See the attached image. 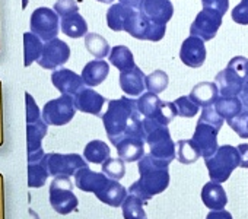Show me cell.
<instances>
[{"mask_svg": "<svg viewBox=\"0 0 248 219\" xmlns=\"http://www.w3.org/2000/svg\"><path fill=\"white\" fill-rule=\"evenodd\" d=\"M202 5L203 8H210L225 15L229 8V0H202Z\"/></svg>", "mask_w": 248, "mask_h": 219, "instance_id": "46", "label": "cell"}, {"mask_svg": "<svg viewBox=\"0 0 248 219\" xmlns=\"http://www.w3.org/2000/svg\"><path fill=\"white\" fill-rule=\"evenodd\" d=\"M215 82L219 88L220 96H239L244 88L245 78L226 66L216 75Z\"/></svg>", "mask_w": 248, "mask_h": 219, "instance_id": "19", "label": "cell"}, {"mask_svg": "<svg viewBox=\"0 0 248 219\" xmlns=\"http://www.w3.org/2000/svg\"><path fill=\"white\" fill-rule=\"evenodd\" d=\"M43 164L46 165L51 177H59V175L72 177L80 168L88 167L86 159L79 154H59V152L46 154V156L43 158Z\"/></svg>", "mask_w": 248, "mask_h": 219, "instance_id": "8", "label": "cell"}, {"mask_svg": "<svg viewBox=\"0 0 248 219\" xmlns=\"http://www.w3.org/2000/svg\"><path fill=\"white\" fill-rule=\"evenodd\" d=\"M44 41L40 40L35 34L25 32L24 34V66L30 67L32 63L38 62L41 53H43Z\"/></svg>", "mask_w": 248, "mask_h": 219, "instance_id": "30", "label": "cell"}, {"mask_svg": "<svg viewBox=\"0 0 248 219\" xmlns=\"http://www.w3.org/2000/svg\"><path fill=\"white\" fill-rule=\"evenodd\" d=\"M226 123L239 138L248 139V110H244L239 116L228 120Z\"/></svg>", "mask_w": 248, "mask_h": 219, "instance_id": "41", "label": "cell"}, {"mask_svg": "<svg viewBox=\"0 0 248 219\" xmlns=\"http://www.w3.org/2000/svg\"><path fill=\"white\" fill-rule=\"evenodd\" d=\"M75 186L85 191V193H99L109 181V177H107L104 172H95L89 170V167L80 168L75 175Z\"/></svg>", "mask_w": 248, "mask_h": 219, "instance_id": "18", "label": "cell"}, {"mask_svg": "<svg viewBox=\"0 0 248 219\" xmlns=\"http://www.w3.org/2000/svg\"><path fill=\"white\" fill-rule=\"evenodd\" d=\"M209 177L215 183H225L229 180L231 174L236 167H239V154L238 149L232 145H222L216 152L204 159Z\"/></svg>", "mask_w": 248, "mask_h": 219, "instance_id": "4", "label": "cell"}, {"mask_svg": "<svg viewBox=\"0 0 248 219\" xmlns=\"http://www.w3.org/2000/svg\"><path fill=\"white\" fill-rule=\"evenodd\" d=\"M232 21L239 25H248V0L241 2L232 9Z\"/></svg>", "mask_w": 248, "mask_h": 219, "instance_id": "45", "label": "cell"}, {"mask_svg": "<svg viewBox=\"0 0 248 219\" xmlns=\"http://www.w3.org/2000/svg\"><path fill=\"white\" fill-rule=\"evenodd\" d=\"M239 154V167L248 168V143H241L236 146Z\"/></svg>", "mask_w": 248, "mask_h": 219, "instance_id": "47", "label": "cell"}, {"mask_svg": "<svg viewBox=\"0 0 248 219\" xmlns=\"http://www.w3.org/2000/svg\"><path fill=\"white\" fill-rule=\"evenodd\" d=\"M70 59V47L63 40L54 38L44 43L43 53L38 59V66L47 70L60 69Z\"/></svg>", "mask_w": 248, "mask_h": 219, "instance_id": "11", "label": "cell"}, {"mask_svg": "<svg viewBox=\"0 0 248 219\" xmlns=\"http://www.w3.org/2000/svg\"><path fill=\"white\" fill-rule=\"evenodd\" d=\"M145 73L142 72L140 67L135 66L130 70L121 72L118 76V82L121 86V91L129 95V96H140L145 94L143 91L146 89V82H145Z\"/></svg>", "mask_w": 248, "mask_h": 219, "instance_id": "21", "label": "cell"}, {"mask_svg": "<svg viewBox=\"0 0 248 219\" xmlns=\"http://www.w3.org/2000/svg\"><path fill=\"white\" fill-rule=\"evenodd\" d=\"M217 133H219V130L216 127L207 125V123H203L200 120L197 122V126H196L191 141L204 159L212 156L216 152V149L219 148L217 146Z\"/></svg>", "mask_w": 248, "mask_h": 219, "instance_id": "13", "label": "cell"}, {"mask_svg": "<svg viewBox=\"0 0 248 219\" xmlns=\"http://www.w3.org/2000/svg\"><path fill=\"white\" fill-rule=\"evenodd\" d=\"M76 111L75 98L72 95L62 94L59 98L50 99L44 104L41 114L43 120L48 126H64L72 122Z\"/></svg>", "mask_w": 248, "mask_h": 219, "instance_id": "6", "label": "cell"}, {"mask_svg": "<svg viewBox=\"0 0 248 219\" xmlns=\"http://www.w3.org/2000/svg\"><path fill=\"white\" fill-rule=\"evenodd\" d=\"M53 9L60 18H64L67 15L79 12V6L76 3V0H57Z\"/></svg>", "mask_w": 248, "mask_h": 219, "instance_id": "44", "label": "cell"}, {"mask_svg": "<svg viewBox=\"0 0 248 219\" xmlns=\"http://www.w3.org/2000/svg\"><path fill=\"white\" fill-rule=\"evenodd\" d=\"M241 101H242V104H244V107L248 110V95L247 96H244V98H241Z\"/></svg>", "mask_w": 248, "mask_h": 219, "instance_id": "51", "label": "cell"}, {"mask_svg": "<svg viewBox=\"0 0 248 219\" xmlns=\"http://www.w3.org/2000/svg\"><path fill=\"white\" fill-rule=\"evenodd\" d=\"M48 132V125L41 119L35 123L27 125V146H28V164L40 162L46 152L43 149V139Z\"/></svg>", "mask_w": 248, "mask_h": 219, "instance_id": "12", "label": "cell"}, {"mask_svg": "<svg viewBox=\"0 0 248 219\" xmlns=\"http://www.w3.org/2000/svg\"><path fill=\"white\" fill-rule=\"evenodd\" d=\"M31 32L35 34L44 43L57 38L60 31V16L54 12V9L41 6L37 8L30 18Z\"/></svg>", "mask_w": 248, "mask_h": 219, "instance_id": "7", "label": "cell"}, {"mask_svg": "<svg viewBox=\"0 0 248 219\" xmlns=\"http://www.w3.org/2000/svg\"><path fill=\"white\" fill-rule=\"evenodd\" d=\"M109 146L102 141H91L83 149V158L91 164H104L109 158Z\"/></svg>", "mask_w": 248, "mask_h": 219, "instance_id": "31", "label": "cell"}, {"mask_svg": "<svg viewBox=\"0 0 248 219\" xmlns=\"http://www.w3.org/2000/svg\"><path fill=\"white\" fill-rule=\"evenodd\" d=\"M145 82H146V89L148 92H152V94H161L167 89L168 83H170V78L167 75V72L164 70H154L151 75H146L145 78Z\"/></svg>", "mask_w": 248, "mask_h": 219, "instance_id": "37", "label": "cell"}, {"mask_svg": "<svg viewBox=\"0 0 248 219\" xmlns=\"http://www.w3.org/2000/svg\"><path fill=\"white\" fill-rule=\"evenodd\" d=\"M108 60L114 67H117L120 70V73L130 70V69H133L136 66L135 64V56H133L132 50L129 47H126V46L112 47L111 51H109Z\"/></svg>", "mask_w": 248, "mask_h": 219, "instance_id": "29", "label": "cell"}, {"mask_svg": "<svg viewBox=\"0 0 248 219\" xmlns=\"http://www.w3.org/2000/svg\"><path fill=\"white\" fill-rule=\"evenodd\" d=\"M175 116H177V111H175V105H174V102L162 101L161 105H159L158 110H156V113L152 116V119H155L156 122H159V123L165 125V126H168V125L174 120Z\"/></svg>", "mask_w": 248, "mask_h": 219, "instance_id": "40", "label": "cell"}, {"mask_svg": "<svg viewBox=\"0 0 248 219\" xmlns=\"http://www.w3.org/2000/svg\"><path fill=\"white\" fill-rule=\"evenodd\" d=\"M162 99L158 98L156 94H152V92H145L142 94L139 98H138V108L142 116L145 117H152L155 113L158 107L161 105Z\"/></svg>", "mask_w": 248, "mask_h": 219, "instance_id": "36", "label": "cell"}, {"mask_svg": "<svg viewBox=\"0 0 248 219\" xmlns=\"http://www.w3.org/2000/svg\"><path fill=\"white\" fill-rule=\"evenodd\" d=\"M138 8H132L127 5H123V3H117V5H111L109 9L107 11V25L111 31H124V27L129 22V19L132 18L133 12Z\"/></svg>", "mask_w": 248, "mask_h": 219, "instance_id": "23", "label": "cell"}, {"mask_svg": "<svg viewBox=\"0 0 248 219\" xmlns=\"http://www.w3.org/2000/svg\"><path fill=\"white\" fill-rule=\"evenodd\" d=\"M60 31L69 38H82L88 34V22L76 12L60 19Z\"/></svg>", "mask_w": 248, "mask_h": 219, "instance_id": "27", "label": "cell"}, {"mask_svg": "<svg viewBox=\"0 0 248 219\" xmlns=\"http://www.w3.org/2000/svg\"><path fill=\"white\" fill-rule=\"evenodd\" d=\"M96 2H101V3H112V0H96Z\"/></svg>", "mask_w": 248, "mask_h": 219, "instance_id": "53", "label": "cell"}, {"mask_svg": "<svg viewBox=\"0 0 248 219\" xmlns=\"http://www.w3.org/2000/svg\"><path fill=\"white\" fill-rule=\"evenodd\" d=\"M118 2L123 3V5H127V6H132V8H138L139 9L142 0H118Z\"/></svg>", "mask_w": 248, "mask_h": 219, "instance_id": "49", "label": "cell"}, {"mask_svg": "<svg viewBox=\"0 0 248 219\" xmlns=\"http://www.w3.org/2000/svg\"><path fill=\"white\" fill-rule=\"evenodd\" d=\"M202 200L210 210H220L228 203V196L219 183L209 181L202 188Z\"/></svg>", "mask_w": 248, "mask_h": 219, "instance_id": "24", "label": "cell"}, {"mask_svg": "<svg viewBox=\"0 0 248 219\" xmlns=\"http://www.w3.org/2000/svg\"><path fill=\"white\" fill-rule=\"evenodd\" d=\"M102 172L109 177L111 180H121L126 174V167H124V161L120 158H108L102 164Z\"/></svg>", "mask_w": 248, "mask_h": 219, "instance_id": "39", "label": "cell"}, {"mask_svg": "<svg viewBox=\"0 0 248 219\" xmlns=\"http://www.w3.org/2000/svg\"><path fill=\"white\" fill-rule=\"evenodd\" d=\"M30 215H31V218H32V219H38V215H37L32 209H30Z\"/></svg>", "mask_w": 248, "mask_h": 219, "instance_id": "52", "label": "cell"}, {"mask_svg": "<svg viewBox=\"0 0 248 219\" xmlns=\"http://www.w3.org/2000/svg\"><path fill=\"white\" fill-rule=\"evenodd\" d=\"M180 59L188 67H193V69L202 67L206 60L204 41L194 35H190L188 38H186L180 48Z\"/></svg>", "mask_w": 248, "mask_h": 219, "instance_id": "15", "label": "cell"}, {"mask_svg": "<svg viewBox=\"0 0 248 219\" xmlns=\"http://www.w3.org/2000/svg\"><path fill=\"white\" fill-rule=\"evenodd\" d=\"M50 206L60 215H69L78 209L79 200L73 193V183L67 175L54 177L48 188Z\"/></svg>", "mask_w": 248, "mask_h": 219, "instance_id": "5", "label": "cell"}, {"mask_svg": "<svg viewBox=\"0 0 248 219\" xmlns=\"http://www.w3.org/2000/svg\"><path fill=\"white\" fill-rule=\"evenodd\" d=\"M145 141L151 148V155L165 164H171L177 158V143H174L168 126L152 117L143 119Z\"/></svg>", "mask_w": 248, "mask_h": 219, "instance_id": "3", "label": "cell"}, {"mask_svg": "<svg viewBox=\"0 0 248 219\" xmlns=\"http://www.w3.org/2000/svg\"><path fill=\"white\" fill-rule=\"evenodd\" d=\"M213 105L217 114L226 122L239 116L244 110H247L239 96H219Z\"/></svg>", "mask_w": 248, "mask_h": 219, "instance_id": "28", "label": "cell"}, {"mask_svg": "<svg viewBox=\"0 0 248 219\" xmlns=\"http://www.w3.org/2000/svg\"><path fill=\"white\" fill-rule=\"evenodd\" d=\"M109 73V63H107L104 59H95L88 62L82 69V79L86 86H98L101 85Z\"/></svg>", "mask_w": 248, "mask_h": 219, "instance_id": "22", "label": "cell"}, {"mask_svg": "<svg viewBox=\"0 0 248 219\" xmlns=\"http://www.w3.org/2000/svg\"><path fill=\"white\" fill-rule=\"evenodd\" d=\"M168 167V164L154 158L151 154H145L138 167L140 178L130 186L129 193L136 194L145 202H149L154 196L165 191L170 186Z\"/></svg>", "mask_w": 248, "mask_h": 219, "instance_id": "2", "label": "cell"}, {"mask_svg": "<svg viewBox=\"0 0 248 219\" xmlns=\"http://www.w3.org/2000/svg\"><path fill=\"white\" fill-rule=\"evenodd\" d=\"M206 219H232V215L225 210V209H220V210H210L206 216Z\"/></svg>", "mask_w": 248, "mask_h": 219, "instance_id": "48", "label": "cell"}, {"mask_svg": "<svg viewBox=\"0 0 248 219\" xmlns=\"http://www.w3.org/2000/svg\"><path fill=\"white\" fill-rule=\"evenodd\" d=\"M200 122L207 123V125L216 127L217 130H220L222 126H223V119L217 114V111L215 110V105L203 107L202 114H200Z\"/></svg>", "mask_w": 248, "mask_h": 219, "instance_id": "42", "label": "cell"}, {"mask_svg": "<svg viewBox=\"0 0 248 219\" xmlns=\"http://www.w3.org/2000/svg\"><path fill=\"white\" fill-rule=\"evenodd\" d=\"M124 31L130 34L136 40L143 41H161L165 37L167 25H159L152 21H149L139 9H136L129 19V22L124 27Z\"/></svg>", "mask_w": 248, "mask_h": 219, "instance_id": "9", "label": "cell"}, {"mask_svg": "<svg viewBox=\"0 0 248 219\" xmlns=\"http://www.w3.org/2000/svg\"><path fill=\"white\" fill-rule=\"evenodd\" d=\"M51 83L60 94H66V95H72V96H75L79 91H82L86 86L80 75H78L76 72L66 69V67L53 70Z\"/></svg>", "mask_w": 248, "mask_h": 219, "instance_id": "14", "label": "cell"}, {"mask_svg": "<svg viewBox=\"0 0 248 219\" xmlns=\"http://www.w3.org/2000/svg\"><path fill=\"white\" fill-rule=\"evenodd\" d=\"M199 107H209L216 102L220 96L216 82H200L197 83L188 95Z\"/></svg>", "mask_w": 248, "mask_h": 219, "instance_id": "25", "label": "cell"}, {"mask_svg": "<svg viewBox=\"0 0 248 219\" xmlns=\"http://www.w3.org/2000/svg\"><path fill=\"white\" fill-rule=\"evenodd\" d=\"M48 171L46 165L43 164V159L40 162H31L28 164V187L30 188H40L46 184L48 178Z\"/></svg>", "mask_w": 248, "mask_h": 219, "instance_id": "35", "label": "cell"}, {"mask_svg": "<svg viewBox=\"0 0 248 219\" xmlns=\"http://www.w3.org/2000/svg\"><path fill=\"white\" fill-rule=\"evenodd\" d=\"M222 18L223 15L220 12L210 8H203L190 27V35L199 37L203 41L213 40L222 25Z\"/></svg>", "mask_w": 248, "mask_h": 219, "instance_id": "10", "label": "cell"}, {"mask_svg": "<svg viewBox=\"0 0 248 219\" xmlns=\"http://www.w3.org/2000/svg\"><path fill=\"white\" fill-rule=\"evenodd\" d=\"M145 139L127 136L118 141L114 146L117 149V155L124 162H139L145 156Z\"/></svg>", "mask_w": 248, "mask_h": 219, "instance_id": "20", "label": "cell"}, {"mask_svg": "<svg viewBox=\"0 0 248 219\" xmlns=\"http://www.w3.org/2000/svg\"><path fill=\"white\" fill-rule=\"evenodd\" d=\"M83 43H85V48L88 50V53L92 54L95 59H104V57L109 56L111 47L102 35H99L96 32H88L85 35Z\"/></svg>", "mask_w": 248, "mask_h": 219, "instance_id": "32", "label": "cell"}, {"mask_svg": "<svg viewBox=\"0 0 248 219\" xmlns=\"http://www.w3.org/2000/svg\"><path fill=\"white\" fill-rule=\"evenodd\" d=\"M139 11L149 21L159 25H167L174 15L171 0H142Z\"/></svg>", "mask_w": 248, "mask_h": 219, "instance_id": "16", "label": "cell"}, {"mask_svg": "<svg viewBox=\"0 0 248 219\" xmlns=\"http://www.w3.org/2000/svg\"><path fill=\"white\" fill-rule=\"evenodd\" d=\"M174 105H175V111H177V116L178 117H186V119H191L194 117L200 107L190 98V96H180L174 101Z\"/></svg>", "mask_w": 248, "mask_h": 219, "instance_id": "38", "label": "cell"}, {"mask_svg": "<svg viewBox=\"0 0 248 219\" xmlns=\"http://www.w3.org/2000/svg\"><path fill=\"white\" fill-rule=\"evenodd\" d=\"M25 108H27V125L28 123H35L43 119L41 110L37 105L34 96L30 92H25Z\"/></svg>", "mask_w": 248, "mask_h": 219, "instance_id": "43", "label": "cell"}, {"mask_svg": "<svg viewBox=\"0 0 248 219\" xmlns=\"http://www.w3.org/2000/svg\"><path fill=\"white\" fill-rule=\"evenodd\" d=\"M73 98H75V105H76L78 111L92 114V116H96V117H102L101 110H102L104 104L107 102V98H104L95 89H92L89 86H85Z\"/></svg>", "mask_w": 248, "mask_h": 219, "instance_id": "17", "label": "cell"}, {"mask_svg": "<svg viewBox=\"0 0 248 219\" xmlns=\"http://www.w3.org/2000/svg\"><path fill=\"white\" fill-rule=\"evenodd\" d=\"M247 95H248V78H247L245 82H244V88H242V92H241L239 98H244V96H247Z\"/></svg>", "mask_w": 248, "mask_h": 219, "instance_id": "50", "label": "cell"}, {"mask_svg": "<svg viewBox=\"0 0 248 219\" xmlns=\"http://www.w3.org/2000/svg\"><path fill=\"white\" fill-rule=\"evenodd\" d=\"M200 156L202 155L191 139H183L177 142V159L181 164H186V165L194 164Z\"/></svg>", "mask_w": 248, "mask_h": 219, "instance_id": "34", "label": "cell"}, {"mask_svg": "<svg viewBox=\"0 0 248 219\" xmlns=\"http://www.w3.org/2000/svg\"><path fill=\"white\" fill-rule=\"evenodd\" d=\"M95 196L102 203H105L108 206H112V207H118V206L123 204V202L126 200V197L129 194H127L126 187L121 186L117 180H111L109 178L108 184L99 193H96Z\"/></svg>", "mask_w": 248, "mask_h": 219, "instance_id": "26", "label": "cell"}, {"mask_svg": "<svg viewBox=\"0 0 248 219\" xmlns=\"http://www.w3.org/2000/svg\"><path fill=\"white\" fill-rule=\"evenodd\" d=\"M104 129L112 145L127 136L143 138V120L138 108V99L121 96L118 99H109L107 113L102 114Z\"/></svg>", "mask_w": 248, "mask_h": 219, "instance_id": "1", "label": "cell"}, {"mask_svg": "<svg viewBox=\"0 0 248 219\" xmlns=\"http://www.w3.org/2000/svg\"><path fill=\"white\" fill-rule=\"evenodd\" d=\"M143 204H146L145 200H142L136 194L129 193V196L121 204L124 219H148V215L143 209Z\"/></svg>", "mask_w": 248, "mask_h": 219, "instance_id": "33", "label": "cell"}]
</instances>
